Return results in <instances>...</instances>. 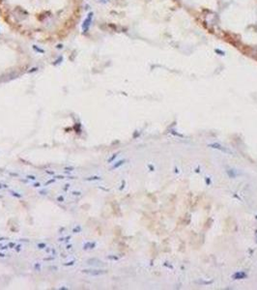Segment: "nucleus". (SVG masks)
Masks as SVG:
<instances>
[{
    "label": "nucleus",
    "mask_w": 257,
    "mask_h": 290,
    "mask_svg": "<svg viewBox=\"0 0 257 290\" xmlns=\"http://www.w3.org/2000/svg\"><path fill=\"white\" fill-rule=\"evenodd\" d=\"M81 231H82V228H81L80 225L75 226V227L72 229V233H80Z\"/></svg>",
    "instance_id": "nucleus-11"
},
{
    "label": "nucleus",
    "mask_w": 257,
    "mask_h": 290,
    "mask_svg": "<svg viewBox=\"0 0 257 290\" xmlns=\"http://www.w3.org/2000/svg\"><path fill=\"white\" fill-rule=\"evenodd\" d=\"M107 258L108 259H111V260H118V259H119V258L117 257V256H111V255L107 256Z\"/></svg>",
    "instance_id": "nucleus-28"
},
{
    "label": "nucleus",
    "mask_w": 257,
    "mask_h": 290,
    "mask_svg": "<svg viewBox=\"0 0 257 290\" xmlns=\"http://www.w3.org/2000/svg\"><path fill=\"white\" fill-rule=\"evenodd\" d=\"M226 172H227L228 176L230 178H236L239 175V173H236V170H234V169H228Z\"/></svg>",
    "instance_id": "nucleus-7"
},
{
    "label": "nucleus",
    "mask_w": 257,
    "mask_h": 290,
    "mask_svg": "<svg viewBox=\"0 0 257 290\" xmlns=\"http://www.w3.org/2000/svg\"><path fill=\"white\" fill-rule=\"evenodd\" d=\"M93 16H94L93 12H90V13H89L88 15H87L86 19L83 20V22H82V25H81V28H82V31H83V33H86V32H88V30H89L90 26H91V23H92Z\"/></svg>",
    "instance_id": "nucleus-1"
},
{
    "label": "nucleus",
    "mask_w": 257,
    "mask_h": 290,
    "mask_svg": "<svg viewBox=\"0 0 257 290\" xmlns=\"http://www.w3.org/2000/svg\"><path fill=\"white\" fill-rule=\"evenodd\" d=\"M47 191H45V190H44V191H40V194H42V195H47Z\"/></svg>",
    "instance_id": "nucleus-32"
},
{
    "label": "nucleus",
    "mask_w": 257,
    "mask_h": 290,
    "mask_svg": "<svg viewBox=\"0 0 257 290\" xmlns=\"http://www.w3.org/2000/svg\"><path fill=\"white\" fill-rule=\"evenodd\" d=\"M96 246H97L96 242H91V241H89V242H86V243H84V244H83L82 249H83L84 250H93V249H95Z\"/></svg>",
    "instance_id": "nucleus-5"
},
{
    "label": "nucleus",
    "mask_w": 257,
    "mask_h": 290,
    "mask_svg": "<svg viewBox=\"0 0 257 290\" xmlns=\"http://www.w3.org/2000/svg\"><path fill=\"white\" fill-rule=\"evenodd\" d=\"M0 197H1V195H0Z\"/></svg>",
    "instance_id": "nucleus-41"
},
{
    "label": "nucleus",
    "mask_w": 257,
    "mask_h": 290,
    "mask_svg": "<svg viewBox=\"0 0 257 290\" xmlns=\"http://www.w3.org/2000/svg\"><path fill=\"white\" fill-rule=\"evenodd\" d=\"M16 246H17V244L14 243V242H9V243H8L9 249H15V247H16Z\"/></svg>",
    "instance_id": "nucleus-17"
},
{
    "label": "nucleus",
    "mask_w": 257,
    "mask_h": 290,
    "mask_svg": "<svg viewBox=\"0 0 257 290\" xmlns=\"http://www.w3.org/2000/svg\"><path fill=\"white\" fill-rule=\"evenodd\" d=\"M83 274L90 275V276H102L107 273V270H102V269H84L81 271Z\"/></svg>",
    "instance_id": "nucleus-2"
},
{
    "label": "nucleus",
    "mask_w": 257,
    "mask_h": 290,
    "mask_svg": "<svg viewBox=\"0 0 257 290\" xmlns=\"http://www.w3.org/2000/svg\"><path fill=\"white\" fill-rule=\"evenodd\" d=\"M117 156H118V153L114 154V155H113L112 157H111V158H109V159H108V160H107V162H108V164H110V162H113V160H115Z\"/></svg>",
    "instance_id": "nucleus-15"
},
{
    "label": "nucleus",
    "mask_w": 257,
    "mask_h": 290,
    "mask_svg": "<svg viewBox=\"0 0 257 290\" xmlns=\"http://www.w3.org/2000/svg\"><path fill=\"white\" fill-rule=\"evenodd\" d=\"M9 192H10V194H11V195H13L14 197H17V198H22V194H20V192H17L10 191Z\"/></svg>",
    "instance_id": "nucleus-9"
},
{
    "label": "nucleus",
    "mask_w": 257,
    "mask_h": 290,
    "mask_svg": "<svg viewBox=\"0 0 257 290\" xmlns=\"http://www.w3.org/2000/svg\"><path fill=\"white\" fill-rule=\"evenodd\" d=\"M9 247H8V244L7 245H3V244H0V250H8Z\"/></svg>",
    "instance_id": "nucleus-20"
},
{
    "label": "nucleus",
    "mask_w": 257,
    "mask_h": 290,
    "mask_svg": "<svg viewBox=\"0 0 257 290\" xmlns=\"http://www.w3.org/2000/svg\"><path fill=\"white\" fill-rule=\"evenodd\" d=\"M72 195H75V196H77H77H79V195H81V192H75H75H72Z\"/></svg>",
    "instance_id": "nucleus-27"
},
{
    "label": "nucleus",
    "mask_w": 257,
    "mask_h": 290,
    "mask_svg": "<svg viewBox=\"0 0 257 290\" xmlns=\"http://www.w3.org/2000/svg\"><path fill=\"white\" fill-rule=\"evenodd\" d=\"M55 178H52V179H50V180H48V181H47V182L46 183H45V186H48V185H50V184H52V183H54V182H55Z\"/></svg>",
    "instance_id": "nucleus-18"
},
{
    "label": "nucleus",
    "mask_w": 257,
    "mask_h": 290,
    "mask_svg": "<svg viewBox=\"0 0 257 290\" xmlns=\"http://www.w3.org/2000/svg\"><path fill=\"white\" fill-rule=\"evenodd\" d=\"M56 199H57V201H58V202H64L65 197H64V196H63V195H59Z\"/></svg>",
    "instance_id": "nucleus-23"
},
{
    "label": "nucleus",
    "mask_w": 257,
    "mask_h": 290,
    "mask_svg": "<svg viewBox=\"0 0 257 290\" xmlns=\"http://www.w3.org/2000/svg\"><path fill=\"white\" fill-rule=\"evenodd\" d=\"M54 178H55V179H60V180H63V179H65L66 177L64 176V175H57V176H55Z\"/></svg>",
    "instance_id": "nucleus-25"
},
{
    "label": "nucleus",
    "mask_w": 257,
    "mask_h": 290,
    "mask_svg": "<svg viewBox=\"0 0 257 290\" xmlns=\"http://www.w3.org/2000/svg\"><path fill=\"white\" fill-rule=\"evenodd\" d=\"M209 147L214 148V149H217V150L221 151L222 153L229 154V155H233L232 151H230L229 149H227V148H226V147H223L222 145H220L219 143H210V144H209Z\"/></svg>",
    "instance_id": "nucleus-3"
},
{
    "label": "nucleus",
    "mask_w": 257,
    "mask_h": 290,
    "mask_svg": "<svg viewBox=\"0 0 257 290\" xmlns=\"http://www.w3.org/2000/svg\"><path fill=\"white\" fill-rule=\"evenodd\" d=\"M33 187H34V188H40V187H41V183H34V184H33Z\"/></svg>",
    "instance_id": "nucleus-30"
},
{
    "label": "nucleus",
    "mask_w": 257,
    "mask_h": 290,
    "mask_svg": "<svg viewBox=\"0 0 257 290\" xmlns=\"http://www.w3.org/2000/svg\"><path fill=\"white\" fill-rule=\"evenodd\" d=\"M6 255H7V254H6V253L0 252V257H1V258H4V257H6Z\"/></svg>",
    "instance_id": "nucleus-35"
},
{
    "label": "nucleus",
    "mask_w": 257,
    "mask_h": 290,
    "mask_svg": "<svg viewBox=\"0 0 257 290\" xmlns=\"http://www.w3.org/2000/svg\"><path fill=\"white\" fill-rule=\"evenodd\" d=\"M70 187H71V185H70V184H66V185H65V187H64V188H63V190H64V191L66 192V191H68V189L70 188Z\"/></svg>",
    "instance_id": "nucleus-31"
},
{
    "label": "nucleus",
    "mask_w": 257,
    "mask_h": 290,
    "mask_svg": "<svg viewBox=\"0 0 257 290\" xmlns=\"http://www.w3.org/2000/svg\"><path fill=\"white\" fill-rule=\"evenodd\" d=\"M216 52H217V53H221V55H224V54H225L224 51H221V50H219V49H216Z\"/></svg>",
    "instance_id": "nucleus-33"
},
{
    "label": "nucleus",
    "mask_w": 257,
    "mask_h": 290,
    "mask_svg": "<svg viewBox=\"0 0 257 290\" xmlns=\"http://www.w3.org/2000/svg\"><path fill=\"white\" fill-rule=\"evenodd\" d=\"M5 240H8V238H6V237H0V242L5 241Z\"/></svg>",
    "instance_id": "nucleus-36"
},
{
    "label": "nucleus",
    "mask_w": 257,
    "mask_h": 290,
    "mask_svg": "<svg viewBox=\"0 0 257 290\" xmlns=\"http://www.w3.org/2000/svg\"><path fill=\"white\" fill-rule=\"evenodd\" d=\"M100 180H102L101 176H90L84 178V181H100Z\"/></svg>",
    "instance_id": "nucleus-8"
},
{
    "label": "nucleus",
    "mask_w": 257,
    "mask_h": 290,
    "mask_svg": "<svg viewBox=\"0 0 257 290\" xmlns=\"http://www.w3.org/2000/svg\"><path fill=\"white\" fill-rule=\"evenodd\" d=\"M33 268H34L35 271L40 272L42 270V264L39 263V262H37V263H34V265H33Z\"/></svg>",
    "instance_id": "nucleus-10"
},
{
    "label": "nucleus",
    "mask_w": 257,
    "mask_h": 290,
    "mask_svg": "<svg viewBox=\"0 0 257 290\" xmlns=\"http://www.w3.org/2000/svg\"><path fill=\"white\" fill-rule=\"evenodd\" d=\"M37 247L39 250H44V249H46L47 247V244L46 243H39L37 245Z\"/></svg>",
    "instance_id": "nucleus-13"
},
{
    "label": "nucleus",
    "mask_w": 257,
    "mask_h": 290,
    "mask_svg": "<svg viewBox=\"0 0 257 290\" xmlns=\"http://www.w3.org/2000/svg\"><path fill=\"white\" fill-rule=\"evenodd\" d=\"M71 239V236L69 235V236H65V237H61V238H59L58 241L59 242H68V241H70Z\"/></svg>",
    "instance_id": "nucleus-12"
},
{
    "label": "nucleus",
    "mask_w": 257,
    "mask_h": 290,
    "mask_svg": "<svg viewBox=\"0 0 257 290\" xmlns=\"http://www.w3.org/2000/svg\"><path fill=\"white\" fill-rule=\"evenodd\" d=\"M72 244H70V245H67V246H66V250H71L72 249Z\"/></svg>",
    "instance_id": "nucleus-34"
},
{
    "label": "nucleus",
    "mask_w": 257,
    "mask_h": 290,
    "mask_svg": "<svg viewBox=\"0 0 257 290\" xmlns=\"http://www.w3.org/2000/svg\"><path fill=\"white\" fill-rule=\"evenodd\" d=\"M207 184H208V185H210V179H209V178H207Z\"/></svg>",
    "instance_id": "nucleus-39"
},
{
    "label": "nucleus",
    "mask_w": 257,
    "mask_h": 290,
    "mask_svg": "<svg viewBox=\"0 0 257 290\" xmlns=\"http://www.w3.org/2000/svg\"><path fill=\"white\" fill-rule=\"evenodd\" d=\"M15 250H16V252H20V250H22V245H17V246H16V247H15Z\"/></svg>",
    "instance_id": "nucleus-22"
},
{
    "label": "nucleus",
    "mask_w": 257,
    "mask_h": 290,
    "mask_svg": "<svg viewBox=\"0 0 257 290\" xmlns=\"http://www.w3.org/2000/svg\"><path fill=\"white\" fill-rule=\"evenodd\" d=\"M64 170H65V171H72V170H75V167H65V168H64Z\"/></svg>",
    "instance_id": "nucleus-26"
},
{
    "label": "nucleus",
    "mask_w": 257,
    "mask_h": 290,
    "mask_svg": "<svg viewBox=\"0 0 257 290\" xmlns=\"http://www.w3.org/2000/svg\"><path fill=\"white\" fill-rule=\"evenodd\" d=\"M26 178H27V180H31V181H35L37 179V177L34 176V175H27Z\"/></svg>",
    "instance_id": "nucleus-19"
},
{
    "label": "nucleus",
    "mask_w": 257,
    "mask_h": 290,
    "mask_svg": "<svg viewBox=\"0 0 257 290\" xmlns=\"http://www.w3.org/2000/svg\"><path fill=\"white\" fill-rule=\"evenodd\" d=\"M247 273H244L243 271L236 272L235 274L232 275V279L233 280H243V279H247Z\"/></svg>",
    "instance_id": "nucleus-4"
},
{
    "label": "nucleus",
    "mask_w": 257,
    "mask_h": 290,
    "mask_svg": "<svg viewBox=\"0 0 257 290\" xmlns=\"http://www.w3.org/2000/svg\"><path fill=\"white\" fill-rule=\"evenodd\" d=\"M75 263V260H72V261L66 262V263L63 264V266H65V267H69V266H74Z\"/></svg>",
    "instance_id": "nucleus-14"
},
{
    "label": "nucleus",
    "mask_w": 257,
    "mask_h": 290,
    "mask_svg": "<svg viewBox=\"0 0 257 290\" xmlns=\"http://www.w3.org/2000/svg\"><path fill=\"white\" fill-rule=\"evenodd\" d=\"M47 174H51V175H54V171H46Z\"/></svg>",
    "instance_id": "nucleus-38"
},
{
    "label": "nucleus",
    "mask_w": 257,
    "mask_h": 290,
    "mask_svg": "<svg viewBox=\"0 0 257 290\" xmlns=\"http://www.w3.org/2000/svg\"><path fill=\"white\" fill-rule=\"evenodd\" d=\"M49 269H50V270H58V268H57V267H55V266H54V267H49Z\"/></svg>",
    "instance_id": "nucleus-37"
},
{
    "label": "nucleus",
    "mask_w": 257,
    "mask_h": 290,
    "mask_svg": "<svg viewBox=\"0 0 257 290\" xmlns=\"http://www.w3.org/2000/svg\"><path fill=\"white\" fill-rule=\"evenodd\" d=\"M125 162H126V160H121V161H118L116 164H114L112 167H110V170H113V169H116L118 167H122V165L125 164Z\"/></svg>",
    "instance_id": "nucleus-6"
},
{
    "label": "nucleus",
    "mask_w": 257,
    "mask_h": 290,
    "mask_svg": "<svg viewBox=\"0 0 257 290\" xmlns=\"http://www.w3.org/2000/svg\"><path fill=\"white\" fill-rule=\"evenodd\" d=\"M256 239H257V230H256ZM256 242H257V240H256Z\"/></svg>",
    "instance_id": "nucleus-40"
},
{
    "label": "nucleus",
    "mask_w": 257,
    "mask_h": 290,
    "mask_svg": "<svg viewBox=\"0 0 257 290\" xmlns=\"http://www.w3.org/2000/svg\"><path fill=\"white\" fill-rule=\"evenodd\" d=\"M62 60H63V57H62V56H59V57H58V59L55 60L53 64H54V65H58V64H60V63L62 62Z\"/></svg>",
    "instance_id": "nucleus-16"
},
{
    "label": "nucleus",
    "mask_w": 257,
    "mask_h": 290,
    "mask_svg": "<svg viewBox=\"0 0 257 290\" xmlns=\"http://www.w3.org/2000/svg\"><path fill=\"white\" fill-rule=\"evenodd\" d=\"M54 259H55V256L51 255L50 257H45V258H44V260H45V261H52V260H54Z\"/></svg>",
    "instance_id": "nucleus-21"
},
{
    "label": "nucleus",
    "mask_w": 257,
    "mask_h": 290,
    "mask_svg": "<svg viewBox=\"0 0 257 290\" xmlns=\"http://www.w3.org/2000/svg\"><path fill=\"white\" fill-rule=\"evenodd\" d=\"M99 3H101V4H107V3H108L110 1V0H97Z\"/></svg>",
    "instance_id": "nucleus-24"
},
{
    "label": "nucleus",
    "mask_w": 257,
    "mask_h": 290,
    "mask_svg": "<svg viewBox=\"0 0 257 290\" xmlns=\"http://www.w3.org/2000/svg\"><path fill=\"white\" fill-rule=\"evenodd\" d=\"M8 188V185H6V184H1L0 183V190L1 189H7Z\"/></svg>",
    "instance_id": "nucleus-29"
}]
</instances>
